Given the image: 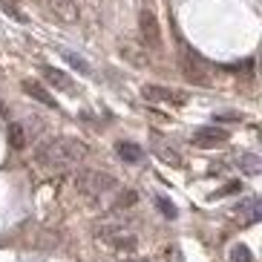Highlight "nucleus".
Here are the masks:
<instances>
[{"mask_svg": "<svg viewBox=\"0 0 262 262\" xmlns=\"http://www.w3.org/2000/svg\"><path fill=\"white\" fill-rule=\"evenodd\" d=\"M86 153H90V147H86L81 139L58 136V139H49V141H43V144L38 147L35 162H38L40 167L61 173V170H70V167H75L78 162H84Z\"/></svg>", "mask_w": 262, "mask_h": 262, "instance_id": "obj_1", "label": "nucleus"}, {"mask_svg": "<svg viewBox=\"0 0 262 262\" xmlns=\"http://www.w3.org/2000/svg\"><path fill=\"white\" fill-rule=\"evenodd\" d=\"M259 216H262V208H259V202H256V199H251L245 208H242V219H245L248 225L259 222Z\"/></svg>", "mask_w": 262, "mask_h": 262, "instance_id": "obj_15", "label": "nucleus"}, {"mask_svg": "<svg viewBox=\"0 0 262 262\" xmlns=\"http://www.w3.org/2000/svg\"><path fill=\"white\" fill-rule=\"evenodd\" d=\"M49 9L55 12V17H61V20H75L78 17V0H47Z\"/></svg>", "mask_w": 262, "mask_h": 262, "instance_id": "obj_8", "label": "nucleus"}, {"mask_svg": "<svg viewBox=\"0 0 262 262\" xmlns=\"http://www.w3.org/2000/svg\"><path fill=\"white\" fill-rule=\"evenodd\" d=\"M95 236L104 245H110L113 251H118V254H133L139 248V236L133 231H127L124 225H98L95 228Z\"/></svg>", "mask_w": 262, "mask_h": 262, "instance_id": "obj_3", "label": "nucleus"}, {"mask_svg": "<svg viewBox=\"0 0 262 262\" xmlns=\"http://www.w3.org/2000/svg\"><path fill=\"white\" fill-rule=\"evenodd\" d=\"M228 141V133L222 127H199L193 133V144L196 147H219Z\"/></svg>", "mask_w": 262, "mask_h": 262, "instance_id": "obj_6", "label": "nucleus"}, {"mask_svg": "<svg viewBox=\"0 0 262 262\" xmlns=\"http://www.w3.org/2000/svg\"><path fill=\"white\" fill-rule=\"evenodd\" d=\"M136 202H139V193L136 190H121L116 196V210H127V208H133Z\"/></svg>", "mask_w": 262, "mask_h": 262, "instance_id": "obj_14", "label": "nucleus"}, {"mask_svg": "<svg viewBox=\"0 0 262 262\" xmlns=\"http://www.w3.org/2000/svg\"><path fill=\"white\" fill-rule=\"evenodd\" d=\"M156 208L162 210L167 219H173V216H176V208H173V205H170V199H164V196H159V199H156Z\"/></svg>", "mask_w": 262, "mask_h": 262, "instance_id": "obj_19", "label": "nucleus"}, {"mask_svg": "<svg viewBox=\"0 0 262 262\" xmlns=\"http://www.w3.org/2000/svg\"><path fill=\"white\" fill-rule=\"evenodd\" d=\"M26 141H29V136H26L24 124H17V121L9 124V147H12V150H24Z\"/></svg>", "mask_w": 262, "mask_h": 262, "instance_id": "obj_12", "label": "nucleus"}, {"mask_svg": "<svg viewBox=\"0 0 262 262\" xmlns=\"http://www.w3.org/2000/svg\"><path fill=\"white\" fill-rule=\"evenodd\" d=\"M3 113H6V107H3V104H0V116H3Z\"/></svg>", "mask_w": 262, "mask_h": 262, "instance_id": "obj_21", "label": "nucleus"}, {"mask_svg": "<svg viewBox=\"0 0 262 262\" xmlns=\"http://www.w3.org/2000/svg\"><path fill=\"white\" fill-rule=\"evenodd\" d=\"M116 153L121 156L124 162L136 164V162H141V156H144V150H141L139 144H133V141H118V144H116Z\"/></svg>", "mask_w": 262, "mask_h": 262, "instance_id": "obj_11", "label": "nucleus"}, {"mask_svg": "<svg viewBox=\"0 0 262 262\" xmlns=\"http://www.w3.org/2000/svg\"><path fill=\"white\" fill-rule=\"evenodd\" d=\"M139 32H141V40H144L147 49H159L162 47V26H159V20H156L153 12H141L139 15Z\"/></svg>", "mask_w": 262, "mask_h": 262, "instance_id": "obj_5", "label": "nucleus"}, {"mask_svg": "<svg viewBox=\"0 0 262 262\" xmlns=\"http://www.w3.org/2000/svg\"><path fill=\"white\" fill-rule=\"evenodd\" d=\"M141 95H144L147 101H173V104H182V95L173 93V90H167V86H159V84H147L144 90H141Z\"/></svg>", "mask_w": 262, "mask_h": 262, "instance_id": "obj_7", "label": "nucleus"}, {"mask_svg": "<svg viewBox=\"0 0 262 262\" xmlns=\"http://www.w3.org/2000/svg\"><path fill=\"white\" fill-rule=\"evenodd\" d=\"M231 262H254V254L248 245H233L231 248Z\"/></svg>", "mask_w": 262, "mask_h": 262, "instance_id": "obj_17", "label": "nucleus"}, {"mask_svg": "<svg viewBox=\"0 0 262 262\" xmlns=\"http://www.w3.org/2000/svg\"><path fill=\"white\" fill-rule=\"evenodd\" d=\"M116 176H110L104 170H81L75 176V187L78 193H84L90 199H101V196H107L110 190H116Z\"/></svg>", "mask_w": 262, "mask_h": 262, "instance_id": "obj_2", "label": "nucleus"}, {"mask_svg": "<svg viewBox=\"0 0 262 262\" xmlns=\"http://www.w3.org/2000/svg\"><path fill=\"white\" fill-rule=\"evenodd\" d=\"M24 93L29 95V98H35L38 104H43V107H52V110H58V104H55V98L43 90V86L38 84V81H24Z\"/></svg>", "mask_w": 262, "mask_h": 262, "instance_id": "obj_9", "label": "nucleus"}, {"mask_svg": "<svg viewBox=\"0 0 262 262\" xmlns=\"http://www.w3.org/2000/svg\"><path fill=\"white\" fill-rule=\"evenodd\" d=\"M40 72H43V78H47L55 90H63V93H70V90H72V78L67 75V72L55 70V67H43Z\"/></svg>", "mask_w": 262, "mask_h": 262, "instance_id": "obj_10", "label": "nucleus"}, {"mask_svg": "<svg viewBox=\"0 0 262 262\" xmlns=\"http://www.w3.org/2000/svg\"><path fill=\"white\" fill-rule=\"evenodd\" d=\"M182 75H185L190 84H199V86L210 84L208 63L202 61L196 52H190V49H185V52H182Z\"/></svg>", "mask_w": 262, "mask_h": 262, "instance_id": "obj_4", "label": "nucleus"}, {"mask_svg": "<svg viewBox=\"0 0 262 262\" xmlns=\"http://www.w3.org/2000/svg\"><path fill=\"white\" fill-rule=\"evenodd\" d=\"M124 262H150V259H124Z\"/></svg>", "mask_w": 262, "mask_h": 262, "instance_id": "obj_20", "label": "nucleus"}, {"mask_svg": "<svg viewBox=\"0 0 262 262\" xmlns=\"http://www.w3.org/2000/svg\"><path fill=\"white\" fill-rule=\"evenodd\" d=\"M236 164H239L242 170H248V173H256V170H259V159H256V156H251V153L239 156V159H236Z\"/></svg>", "mask_w": 262, "mask_h": 262, "instance_id": "obj_18", "label": "nucleus"}, {"mask_svg": "<svg viewBox=\"0 0 262 262\" xmlns=\"http://www.w3.org/2000/svg\"><path fill=\"white\" fill-rule=\"evenodd\" d=\"M153 150L159 153V159H162V162H170V164H179V162H182L176 150H173V147H164L162 141H153Z\"/></svg>", "mask_w": 262, "mask_h": 262, "instance_id": "obj_13", "label": "nucleus"}, {"mask_svg": "<svg viewBox=\"0 0 262 262\" xmlns=\"http://www.w3.org/2000/svg\"><path fill=\"white\" fill-rule=\"evenodd\" d=\"M61 55H63V58H67L70 63H72V67H75L78 72H84V75H90V63H86L84 58H81V55L70 52V49H61Z\"/></svg>", "mask_w": 262, "mask_h": 262, "instance_id": "obj_16", "label": "nucleus"}]
</instances>
